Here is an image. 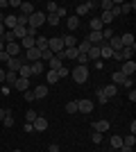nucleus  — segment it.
Here are the masks:
<instances>
[{"mask_svg": "<svg viewBox=\"0 0 136 152\" xmlns=\"http://www.w3.org/2000/svg\"><path fill=\"white\" fill-rule=\"evenodd\" d=\"M23 98H25L27 102H34V100H36V98H34V93H32L30 89H27V91H23Z\"/></svg>", "mask_w": 136, "mask_h": 152, "instance_id": "nucleus-45", "label": "nucleus"}, {"mask_svg": "<svg viewBox=\"0 0 136 152\" xmlns=\"http://www.w3.org/2000/svg\"><path fill=\"white\" fill-rule=\"evenodd\" d=\"M45 80H48V84H57V82H59V75H57V70H48Z\"/></svg>", "mask_w": 136, "mask_h": 152, "instance_id": "nucleus-30", "label": "nucleus"}, {"mask_svg": "<svg viewBox=\"0 0 136 152\" xmlns=\"http://www.w3.org/2000/svg\"><path fill=\"white\" fill-rule=\"evenodd\" d=\"M34 48H39L41 52L48 50V39H45V37H36V39H34Z\"/></svg>", "mask_w": 136, "mask_h": 152, "instance_id": "nucleus-21", "label": "nucleus"}, {"mask_svg": "<svg viewBox=\"0 0 136 152\" xmlns=\"http://www.w3.org/2000/svg\"><path fill=\"white\" fill-rule=\"evenodd\" d=\"M30 68H32V75H41L43 73V61H32Z\"/></svg>", "mask_w": 136, "mask_h": 152, "instance_id": "nucleus-25", "label": "nucleus"}, {"mask_svg": "<svg viewBox=\"0 0 136 152\" xmlns=\"http://www.w3.org/2000/svg\"><path fill=\"white\" fill-rule=\"evenodd\" d=\"M86 59L89 61H97L100 59V45H91V50L86 52Z\"/></svg>", "mask_w": 136, "mask_h": 152, "instance_id": "nucleus-10", "label": "nucleus"}, {"mask_svg": "<svg viewBox=\"0 0 136 152\" xmlns=\"http://www.w3.org/2000/svg\"><path fill=\"white\" fill-rule=\"evenodd\" d=\"M123 145H127V148H134V145H136V136H134V134H127V136L123 139Z\"/></svg>", "mask_w": 136, "mask_h": 152, "instance_id": "nucleus-32", "label": "nucleus"}, {"mask_svg": "<svg viewBox=\"0 0 136 152\" xmlns=\"http://www.w3.org/2000/svg\"><path fill=\"white\" fill-rule=\"evenodd\" d=\"M16 80H18V73H9V70L5 73V82H7V84H12V86H14V82H16Z\"/></svg>", "mask_w": 136, "mask_h": 152, "instance_id": "nucleus-34", "label": "nucleus"}, {"mask_svg": "<svg viewBox=\"0 0 136 152\" xmlns=\"http://www.w3.org/2000/svg\"><path fill=\"white\" fill-rule=\"evenodd\" d=\"M2 23H5V14L0 12V25H2Z\"/></svg>", "mask_w": 136, "mask_h": 152, "instance_id": "nucleus-62", "label": "nucleus"}, {"mask_svg": "<svg viewBox=\"0 0 136 152\" xmlns=\"http://www.w3.org/2000/svg\"><path fill=\"white\" fill-rule=\"evenodd\" d=\"M5 127H14V116H5Z\"/></svg>", "mask_w": 136, "mask_h": 152, "instance_id": "nucleus-47", "label": "nucleus"}, {"mask_svg": "<svg viewBox=\"0 0 136 152\" xmlns=\"http://www.w3.org/2000/svg\"><path fill=\"white\" fill-rule=\"evenodd\" d=\"M61 41H64V50H66V48H77V39L73 37V34H66V37H61Z\"/></svg>", "mask_w": 136, "mask_h": 152, "instance_id": "nucleus-12", "label": "nucleus"}, {"mask_svg": "<svg viewBox=\"0 0 136 152\" xmlns=\"http://www.w3.org/2000/svg\"><path fill=\"white\" fill-rule=\"evenodd\" d=\"M93 129H95L97 134L107 132V129H109V121H104V118H102V121H95V123H93Z\"/></svg>", "mask_w": 136, "mask_h": 152, "instance_id": "nucleus-16", "label": "nucleus"}, {"mask_svg": "<svg viewBox=\"0 0 136 152\" xmlns=\"http://www.w3.org/2000/svg\"><path fill=\"white\" fill-rule=\"evenodd\" d=\"M66 111H68V114H77V100L68 102V104H66Z\"/></svg>", "mask_w": 136, "mask_h": 152, "instance_id": "nucleus-40", "label": "nucleus"}, {"mask_svg": "<svg viewBox=\"0 0 136 152\" xmlns=\"http://www.w3.org/2000/svg\"><path fill=\"white\" fill-rule=\"evenodd\" d=\"M45 23H48L50 27H57L59 25V16L57 14H45Z\"/></svg>", "mask_w": 136, "mask_h": 152, "instance_id": "nucleus-23", "label": "nucleus"}, {"mask_svg": "<svg viewBox=\"0 0 136 152\" xmlns=\"http://www.w3.org/2000/svg\"><path fill=\"white\" fill-rule=\"evenodd\" d=\"M91 139H93V143H102V134H97V132H95Z\"/></svg>", "mask_w": 136, "mask_h": 152, "instance_id": "nucleus-51", "label": "nucleus"}, {"mask_svg": "<svg viewBox=\"0 0 136 152\" xmlns=\"http://www.w3.org/2000/svg\"><path fill=\"white\" fill-rule=\"evenodd\" d=\"M111 80H113V84H123L125 82V75L120 73V70H116V73L111 75Z\"/></svg>", "mask_w": 136, "mask_h": 152, "instance_id": "nucleus-37", "label": "nucleus"}, {"mask_svg": "<svg viewBox=\"0 0 136 152\" xmlns=\"http://www.w3.org/2000/svg\"><path fill=\"white\" fill-rule=\"evenodd\" d=\"M32 127H34V132H45V129H48V121H45L43 116H39V118L32 123Z\"/></svg>", "mask_w": 136, "mask_h": 152, "instance_id": "nucleus-9", "label": "nucleus"}, {"mask_svg": "<svg viewBox=\"0 0 136 152\" xmlns=\"http://www.w3.org/2000/svg\"><path fill=\"white\" fill-rule=\"evenodd\" d=\"M25 61H41V50L39 48H30V50H25Z\"/></svg>", "mask_w": 136, "mask_h": 152, "instance_id": "nucleus-6", "label": "nucleus"}, {"mask_svg": "<svg viewBox=\"0 0 136 152\" xmlns=\"http://www.w3.org/2000/svg\"><path fill=\"white\" fill-rule=\"evenodd\" d=\"M64 57L66 59H77V48H66V50H64Z\"/></svg>", "mask_w": 136, "mask_h": 152, "instance_id": "nucleus-33", "label": "nucleus"}, {"mask_svg": "<svg viewBox=\"0 0 136 152\" xmlns=\"http://www.w3.org/2000/svg\"><path fill=\"white\" fill-rule=\"evenodd\" d=\"M93 7H97V2H82V5H77V14H75V16H77V18L84 16V14H89Z\"/></svg>", "mask_w": 136, "mask_h": 152, "instance_id": "nucleus-7", "label": "nucleus"}, {"mask_svg": "<svg viewBox=\"0 0 136 152\" xmlns=\"http://www.w3.org/2000/svg\"><path fill=\"white\" fill-rule=\"evenodd\" d=\"M52 57H55V55H52L50 50H43V52H41V61H50Z\"/></svg>", "mask_w": 136, "mask_h": 152, "instance_id": "nucleus-44", "label": "nucleus"}, {"mask_svg": "<svg viewBox=\"0 0 136 152\" xmlns=\"http://www.w3.org/2000/svg\"><path fill=\"white\" fill-rule=\"evenodd\" d=\"M89 25H91V32H102V27H104L102 23H100V18H93Z\"/></svg>", "mask_w": 136, "mask_h": 152, "instance_id": "nucleus-31", "label": "nucleus"}, {"mask_svg": "<svg viewBox=\"0 0 136 152\" xmlns=\"http://www.w3.org/2000/svg\"><path fill=\"white\" fill-rule=\"evenodd\" d=\"M77 66H89V59H86V55H77Z\"/></svg>", "mask_w": 136, "mask_h": 152, "instance_id": "nucleus-46", "label": "nucleus"}, {"mask_svg": "<svg viewBox=\"0 0 136 152\" xmlns=\"http://www.w3.org/2000/svg\"><path fill=\"white\" fill-rule=\"evenodd\" d=\"M111 148H113V150H120V148H123V136H116V134H113V136H111Z\"/></svg>", "mask_w": 136, "mask_h": 152, "instance_id": "nucleus-29", "label": "nucleus"}, {"mask_svg": "<svg viewBox=\"0 0 136 152\" xmlns=\"http://www.w3.org/2000/svg\"><path fill=\"white\" fill-rule=\"evenodd\" d=\"M102 93H104V98H107V100H109V98H116V93H118L116 84H109V86H102Z\"/></svg>", "mask_w": 136, "mask_h": 152, "instance_id": "nucleus-20", "label": "nucleus"}, {"mask_svg": "<svg viewBox=\"0 0 136 152\" xmlns=\"http://www.w3.org/2000/svg\"><path fill=\"white\" fill-rule=\"evenodd\" d=\"M71 75L77 84H84L86 80H89V66H75V68L71 70Z\"/></svg>", "mask_w": 136, "mask_h": 152, "instance_id": "nucleus-1", "label": "nucleus"}, {"mask_svg": "<svg viewBox=\"0 0 136 152\" xmlns=\"http://www.w3.org/2000/svg\"><path fill=\"white\" fill-rule=\"evenodd\" d=\"M48 152H59V145H57V143H52V145L48 148Z\"/></svg>", "mask_w": 136, "mask_h": 152, "instance_id": "nucleus-56", "label": "nucleus"}, {"mask_svg": "<svg viewBox=\"0 0 136 152\" xmlns=\"http://www.w3.org/2000/svg\"><path fill=\"white\" fill-rule=\"evenodd\" d=\"M120 7V14H129L132 9H136V2L132 0V2H123V5H118Z\"/></svg>", "mask_w": 136, "mask_h": 152, "instance_id": "nucleus-26", "label": "nucleus"}, {"mask_svg": "<svg viewBox=\"0 0 136 152\" xmlns=\"http://www.w3.org/2000/svg\"><path fill=\"white\" fill-rule=\"evenodd\" d=\"M36 118H39V114H36L34 109H30V111H27V114H25V121H27V123H34V121H36Z\"/></svg>", "mask_w": 136, "mask_h": 152, "instance_id": "nucleus-38", "label": "nucleus"}, {"mask_svg": "<svg viewBox=\"0 0 136 152\" xmlns=\"http://www.w3.org/2000/svg\"><path fill=\"white\" fill-rule=\"evenodd\" d=\"M129 100H132V102L136 100V91H134V89H129Z\"/></svg>", "mask_w": 136, "mask_h": 152, "instance_id": "nucleus-58", "label": "nucleus"}, {"mask_svg": "<svg viewBox=\"0 0 136 152\" xmlns=\"http://www.w3.org/2000/svg\"><path fill=\"white\" fill-rule=\"evenodd\" d=\"M48 50H50L52 55L64 52V41H61V37H52V39H48Z\"/></svg>", "mask_w": 136, "mask_h": 152, "instance_id": "nucleus-3", "label": "nucleus"}, {"mask_svg": "<svg viewBox=\"0 0 136 152\" xmlns=\"http://www.w3.org/2000/svg\"><path fill=\"white\" fill-rule=\"evenodd\" d=\"M32 93H34V98H36V100L45 98V95H48V84H39V86H36V89H34Z\"/></svg>", "mask_w": 136, "mask_h": 152, "instance_id": "nucleus-15", "label": "nucleus"}, {"mask_svg": "<svg viewBox=\"0 0 136 152\" xmlns=\"http://www.w3.org/2000/svg\"><path fill=\"white\" fill-rule=\"evenodd\" d=\"M123 86H125V89H132V86H134V80H132V77H125Z\"/></svg>", "mask_w": 136, "mask_h": 152, "instance_id": "nucleus-48", "label": "nucleus"}, {"mask_svg": "<svg viewBox=\"0 0 136 152\" xmlns=\"http://www.w3.org/2000/svg\"><path fill=\"white\" fill-rule=\"evenodd\" d=\"M2 41H5V43H16L14 32H12V30H5V37H2Z\"/></svg>", "mask_w": 136, "mask_h": 152, "instance_id": "nucleus-35", "label": "nucleus"}, {"mask_svg": "<svg viewBox=\"0 0 136 152\" xmlns=\"http://www.w3.org/2000/svg\"><path fill=\"white\" fill-rule=\"evenodd\" d=\"M5 45H7V43L2 41V39H0V52H5Z\"/></svg>", "mask_w": 136, "mask_h": 152, "instance_id": "nucleus-59", "label": "nucleus"}, {"mask_svg": "<svg viewBox=\"0 0 136 152\" xmlns=\"http://www.w3.org/2000/svg\"><path fill=\"white\" fill-rule=\"evenodd\" d=\"M0 82H5V70L0 68Z\"/></svg>", "mask_w": 136, "mask_h": 152, "instance_id": "nucleus-61", "label": "nucleus"}, {"mask_svg": "<svg viewBox=\"0 0 136 152\" xmlns=\"http://www.w3.org/2000/svg\"><path fill=\"white\" fill-rule=\"evenodd\" d=\"M57 75H59V77H68V75H71V70H68V66H61V68L57 70Z\"/></svg>", "mask_w": 136, "mask_h": 152, "instance_id": "nucleus-43", "label": "nucleus"}, {"mask_svg": "<svg viewBox=\"0 0 136 152\" xmlns=\"http://www.w3.org/2000/svg\"><path fill=\"white\" fill-rule=\"evenodd\" d=\"M18 77H23V80H30L32 77V68H30V64H23L18 68Z\"/></svg>", "mask_w": 136, "mask_h": 152, "instance_id": "nucleus-18", "label": "nucleus"}, {"mask_svg": "<svg viewBox=\"0 0 136 152\" xmlns=\"http://www.w3.org/2000/svg\"><path fill=\"white\" fill-rule=\"evenodd\" d=\"M111 37H113V30L111 27H102V41H109Z\"/></svg>", "mask_w": 136, "mask_h": 152, "instance_id": "nucleus-39", "label": "nucleus"}, {"mask_svg": "<svg viewBox=\"0 0 136 152\" xmlns=\"http://www.w3.org/2000/svg\"><path fill=\"white\" fill-rule=\"evenodd\" d=\"M45 9H48V14H57L59 5H57V2H48V5H45Z\"/></svg>", "mask_w": 136, "mask_h": 152, "instance_id": "nucleus-42", "label": "nucleus"}, {"mask_svg": "<svg viewBox=\"0 0 136 152\" xmlns=\"http://www.w3.org/2000/svg\"><path fill=\"white\" fill-rule=\"evenodd\" d=\"M120 73H123L125 77H132V75L136 73V61H132V59H129V61H123V68H120Z\"/></svg>", "mask_w": 136, "mask_h": 152, "instance_id": "nucleus-5", "label": "nucleus"}, {"mask_svg": "<svg viewBox=\"0 0 136 152\" xmlns=\"http://www.w3.org/2000/svg\"><path fill=\"white\" fill-rule=\"evenodd\" d=\"M20 66H23V61H20L18 57H14V59H9V64H7V70H9V73H18Z\"/></svg>", "mask_w": 136, "mask_h": 152, "instance_id": "nucleus-11", "label": "nucleus"}, {"mask_svg": "<svg viewBox=\"0 0 136 152\" xmlns=\"http://www.w3.org/2000/svg\"><path fill=\"white\" fill-rule=\"evenodd\" d=\"M20 14H25V16L34 14V5L32 2H20Z\"/></svg>", "mask_w": 136, "mask_h": 152, "instance_id": "nucleus-24", "label": "nucleus"}, {"mask_svg": "<svg viewBox=\"0 0 136 152\" xmlns=\"http://www.w3.org/2000/svg\"><path fill=\"white\" fill-rule=\"evenodd\" d=\"M9 59H12V57H9V55H7V52H0V61H5V64H9Z\"/></svg>", "mask_w": 136, "mask_h": 152, "instance_id": "nucleus-52", "label": "nucleus"}, {"mask_svg": "<svg viewBox=\"0 0 136 152\" xmlns=\"http://www.w3.org/2000/svg\"><path fill=\"white\" fill-rule=\"evenodd\" d=\"M97 100H100V104H104V102H107V98H104L102 89H97Z\"/></svg>", "mask_w": 136, "mask_h": 152, "instance_id": "nucleus-50", "label": "nucleus"}, {"mask_svg": "<svg viewBox=\"0 0 136 152\" xmlns=\"http://www.w3.org/2000/svg\"><path fill=\"white\" fill-rule=\"evenodd\" d=\"M16 25L27 27V16H25V14H18V16H16Z\"/></svg>", "mask_w": 136, "mask_h": 152, "instance_id": "nucleus-41", "label": "nucleus"}, {"mask_svg": "<svg viewBox=\"0 0 136 152\" xmlns=\"http://www.w3.org/2000/svg\"><path fill=\"white\" fill-rule=\"evenodd\" d=\"M66 27H68V30H71V32H75V30H77V27H79V18H77V16H75V14L66 18Z\"/></svg>", "mask_w": 136, "mask_h": 152, "instance_id": "nucleus-13", "label": "nucleus"}, {"mask_svg": "<svg viewBox=\"0 0 136 152\" xmlns=\"http://www.w3.org/2000/svg\"><path fill=\"white\" fill-rule=\"evenodd\" d=\"M89 50H91V43L86 41V39L82 41V43H77V55H86Z\"/></svg>", "mask_w": 136, "mask_h": 152, "instance_id": "nucleus-27", "label": "nucleus"}, {"mask_svg": "<svg viewBox=\"0 0 136 152\" xmlns=\"http://www.w3.org/2000/svg\"><path fill=\"white\" fill-rule=\"evenodd\" d=\"M9 7H20V0H9Z\"/></svg>", "mask_w": 136, "mask_h": 152, "instance_id": "nucleus-57", "label": "nucleus"}, {"mask_svg": "<svg viewBox=\"0 0 136 152\" xmlns=\"http://www.w3.org/2000/svg\"><path fill=\"white\" fill-rule=\"evenodd\" d=\"M23 129H25L27 134H32V132H34V127H32V123H25V127H23Z\"/></svg>", "mask_w": 136, "mask_h": 152, "instance_id": "nucleus-54", "label": "nucleus"}, {"mask_svg": "<svg viewBox=\"0 0 136 152\" xmlns=\"http://www.w3.org/2000/svg\"><path fill=\"white\" fill-rule=\"evenodd\" d=\"M2 25H5V30H14V27H16V16H5V23H2Z\"/></svg>", "mask_w": 136, "mask_h": 152, "instance_id": "nucleus-28", "label": "nucleus"}, {"mask_svg": "<svg viewBox=\"0 0 136 152\" xmlns=\"http://www.w3.org/2000/svg\"><path fill=\"white\" fill-rule=\"evenodd\" d=\"M43 23H45V14H43V12H34V14H30V16H27V27L39 30Z\"/></svg>", "mask_w": 136, "mask_h": 152, "instance_id": "nucleus-2", "label": "nucleus"}, {"mask_svg": "<svg viewBox=\"0 0 136 152\" xmlns=\"http://www.w3.org/2000/svg\"><path fill=\"white\" fill-rule=\"evenodd\" d=\"M14 89H16V91H27V89H30V80H23V77H18V80L14 82Z\"/></svg>", "mask_w": 136, "mask_h": 152, "instance_id": "nucleus-19", "label": "nucleus"}, {"mask_svg": "<svg viewBox=\"0 0 136 152\" xmlns=\"http://www.w3.org/2000/svg\"><path fill=\"white\" fill-rule=\"evenodd\" d=\"M66 14H68V12H66V9H64V7H59V9H57V16H59V18H64V16H66Z\"/></svg>", "mask_w": 136, "mask_h": 152, "instance_id": "nucleus-53", "label": "nucleus"}, {"mask_svg": "<svg viewBox=\"0 0 136 152\" xmlns=\"http://www.w3.org/2000/svg\"><path fill=\"white\" fill-rule=\"evenodd\" d=\"M91 45H97V43H104L102 41V32H91L89 34V39H86Z\"/></svg>", "mask_w": 136, "mask_h": 152, "instance_id": "nucleus-17", "label": "nucleus"}, {"mask_svg": "<svg viewBox=\"0 0 136 152\" xmlns=\"http://www.w3.org/2000/svg\"><path fill=\"white\" fill-rule=\"evenodd\" d=\"M5 52L14 59V57H16V55L20 52V45H18V43H7V45H5Z\"/></svg>", "mask_w": 136, "mask_h": 152, "instance_id": "nucleus-14", "label": "nucleus"}, {"mask_svg": "<svg viewBox=\"0 0 136 152\" xmlns=\"http://www.w3.org/2000/svg\"><path fill=\"white\" fill-rule=\"evenodd\" d=\"M97 7H100L102 12H111V7H113V2H111V0H102V2H97Z\"/></svg>", "mask_w": 136, "mask_h": 152, "instance_id": "nucleus-36", "label": "nucleus"}, {"mask_svg": "<svg viewBox=\"0 0 136 152\" xmlns=\"http://www.w3.org/2000/svg\"><path fill=\"white\" fill-rule=\"evenodd\" d=\"M0 7H9V0H0Z\"/></svg>", "mask_w": 136, "mask_h": 152, "instance_id": "nucleus-60", "label": "nucleus"}, {"mask_svg": "<svg viewBox=\"0 0 136 152\" xmlns=\"http://www.w3.org/2000/svg\"><path fill=\"white\" fill-rule=\"evenodd\" d=\"M5 116H12V111H5V109H0V121H5Z\"/></svg>", "mask_w": 136, "mask_h": 152, "instance_id": "nucleus-55", "label": "nucleus"}, {"mask_svg": "<svg viewBox=\"0 0 136 152\" xmlns=\"http://www.w3.org/2000/svg\"><path fill=\"white\" fill-rule=\"evenodd\" d=\"M120 43H123V48H136V43H134V34H132V32H125L123 37H120Z\"/></svg>", "mask_w": 136, "mask_h": 152, "instance_id": "nucleus-8", "label": "nucleus"}, {"mask_svg": "<svg viewBox=\"0 0 136 152\" xmlns=\"http://www.w3.org/2000/svg\"><path fill=\"white\" fill-rule=\"evenodd\" d=\"M77 111H82V114H91V111H93V102H91L89 98L77 100Z\"/></svg>", "mask_w": 136, "mask_h": 152, "instance_id": "nucleus-4", "label": "nucleus"}, {"mask_svg": "<svg viewBox=\"0 0 136 152\" xmlns=\"http://www.w3.org/2000/svg\"><path fill=\"white\" fill-rule=\"evenodd\" d=\"M111 55H113V50H111L107 43L100 45V57H102V59H111Z\"/></svg>", "mask_w": 136, "mask_h": 152, "instance_id": "nucleus-22", "label": "nucleus"}, {"mask_svg": "<svg viewBox=\"0 0 136 152\" xmlns=\"http://www.w3.org/2000/svg\"><path fill=\"white\" fill-rule=\"evenodd\" d=\"M111 16H113V18H116V16H120V7H118V5L111 7Z\"/></svg>", "mask_w": 136, "mask_h": 152, "instance_id": "nucleus-49", "label": "nucleus"}]
</instances>
